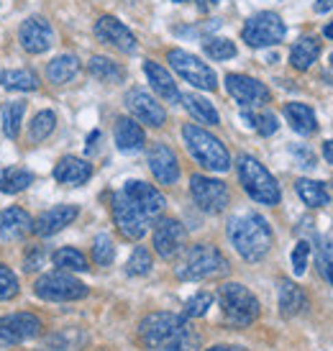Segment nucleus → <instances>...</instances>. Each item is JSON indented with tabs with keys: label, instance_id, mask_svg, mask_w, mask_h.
<instances>
[{
	"label": "nucleus",
	"instance_id": "nucleus-1",
	"mask_svg": "<svg viewBox=\"0 0 333 351\" xmlns=\"http://www.w3.org/2000/svg\"><path fill=\"white\" fill-rule=\"evenodd\" d=\"M138 339L149 351H193L200 336L193 331L185 315L151 313L138 323Z\"/></svg>",
	"mask_w": 333,
	"mask_h": 351
},
{
	"label": "nucleus",
	"instance_id": "nucleus-2",
	"mask_svg": "<svg viewBox=\"0 0 333 351\" xmlns=\"http://www.w3.org/2000/svg\"><path fill=\"white\" fill-rule=\"evenodd\" d=\"M228 239L246 262H259L272 249L275 234L262 215L254 210H246V213H238L228 221Z\"/></svg>",
	"mask_w": 333,
	"mask_h": 351
},
{
	"label": "nucleus",
	"instance_id": "nucleus-3",
	"mask_svg": "<svg viewBox=\"0 0 333 351\" xmlns=\"http://www.w3.org/2000/svg\"><path fill=\"white\" fill-rule=\"evenodd\" d=\"M182 138H185L187 152L195 156V162L208 172H228L231 169V154L223 147V141L216 138L210 131L195 123L182 126Z\"/></svg>",
	"mask_w": 333,
	"mask_h": 351
},
{
	"label": "nucleus",
	"instance_id": "nucleus-4",
	"mask_svg": "<svg viewBox=\"0 0 333 351\" xmlns=\"http://www.w3.org/2000/svg\"><path fill=\"white\" fill-rule=\"evenodd\" d=\"M177 277L185 282H195V280H208L216 274L228 272V262L213 244H195L185 249V256L177 264Z\"/></svg>",
	"mask_w": 333,
	"mask_h": 351
},
{
	"label": "nucleus",
	"instance_id": "nucleus-5",
	"mask_svg": "<svg viewBox=\"0 0 333 351\" xmlns=\"http://www.w3.org/2000/svg\"><path fill=\"white\" fill-rule=\"evenodd\" d=\"M218 302H221V311H223V321L231 328H246L259 318V300L244 285L225 282L218 290Z\"/></svg>",
	"mask_w": 333,
	"mask_h": 351
},
{
	"label": "nucleus",
	"instance_id": "nucleus-6",
	"mask_svg": "<svg viewBox=\"0 0 333 351\" xmlns=\"http://www.w3.org/2000/svg\"><path fill=\"white\" fill-rule=\"evenodd\" d=\"M236 169H238V180H241V185H244L251 200L262 205L280 203V185L256 156L241 154L236 162Z\"/></svg>",
	"mask_w": 333,
	"mask_h": 351
},
{
	"label": "nucleus",
	"instance_id": "nucleus-7",
	"mask_svg": "<svg viewBox=\"0 0 333 351\" xmlns=\"http://www.w3.org/2000/svg\"><path fill=\"white\" fill-rule=\"evenodd\" d=\"M34 293L47 302H72V300H82L88 295V287L79 282V280H75L69 272L57 269V272L41 274L39 280H36V285H34Z\"/></svg>",
	"mask_w": 333,
	"mask_h": 351
},
{
	"label": "nucleus",
	"instance_id": "nucleus-8",
	"mask_svg": "<svg viewBox=\"0 0 333 351\" xmlns=\"http://www.w3.org/2000/svg\"><path fill=\"white\" fill-rule=\"evenodd\" d=\"M110 213H113V221H116L118 231L126 236V239H131V241L144 239L149 231V226H151V218H149L123 190H118L116 195H113V200H110Z\"/></svg>",
	"mask_w": 333,
	"mask_h": 351
},
{
	"label": "nucleus",
	"instance_id": "nucleus-9",
	"mask_svg": "<svg viewBox=\"0 0 333 351\" xmlns=\"http://www.w3.org/2000/svg\"><path fill=\"white\" fill-rule=\"evenodd\" d=\"M284 34H287V26H284V21L277 16L275 10H262V13L251 16L244 23L241 39L249 47H254V49H262V47H275V44H280L284 39Z\"/></svg>",
	"mask_w": 333,
	"mask_h": 351
},
{
	"label": "nucleus",
	"instance_id": "nucleus-10",
	"mask_svg": "<svg viewBox=\"0 0 333 351\" xmlns=\"http://www.w3.org/2000/svg\"><path fill=\"white\" fill-rule=\"evenodd\" d=\"M166 62H169L177 75L185 80V82H190L193 88L208 90V93L218 88L216 72L208 67L203 59H197L195 54H190V51H185V49H169L166 51Z\"/></svg>",
	"mask_w": 333,
	"mask_h": 351
},
{
	"label": "nucleus",
	"instance_id": "nucleus-11",
	"mask_svg": "<svg viewBox=\"0 0 333 351\" xmlns=\"http://www.w3.org/2000/svg\"><path fill=\"white\" fill-rule=\"evenodd\" d=\"M190 195H193L195 205L203 213H223L228 208V200H231V193H228L225 182L206 175L190 177Z\"/></svg>",
	"mask_w": 333,
	"mask_h": 351
},
{
	"label": "nucleus",
	"instance_id": "nucleus-12",
	"mask_svg": "<svg viewBox=\"0 0 333 351\" xmlns=\"http://www.w3.org/2000/svg\"><path fill=\"white\" fill-rule=\"evenodd\" d=\"M41 328L44 323L34 313H8L0 318V346H18L29 339H36Z\"/></svg>",
	"mask_w": 333,
	"mask_h": 351
},
{
	"label": "nucleus",
	"instance_id": "nucleus-13",
	"mask_svg": "<svg viewBox=\"0 0 333 351\" xmlns=\"http://www.w3.org/2000/svg\"><path fill=\"white\" fill-rule=\"evenodd\" d=\"M151 241H154V252L162 256V259H175L185 252L187 244V234L182 223L175 221V218H159L154 223V234H151Z\"/></svg>",
	"mask_w": 333,
	"mask_h": 351
},
{
	"label": "nucleus",
	"instance_id": "nucleus-14",
	"mask_svg": "<svg viewBox=\"0 0 333 351\" xmlns=\"http://www.w3.org/2000/svg\"><path fill=\"white\" fill-rule=\"evenodd\" d=\"M225 90H228V95L236 103H241L244 108H259L272 100V93H269L264 82L249 77V75H228L225 77Z\"/></svg>",
	"mask_w": 333,
	"mask_h": 351
},
{
	"label": "nucleus",
	"instance_id": "nucleus-15",
	"mask_svg": "<svg viewBox=\"0 0 333 351\" xmlns=\"http://www.w3.org/2000/svg\"><path fill=\"white\" fill-rule=\"evenodd\" d=\"M95 36L100 41H106L110 47H116L118 51H123V54H134L138 49V41L134 36V31L128 29L126 23H121L118 19L113 16H100L95 21Z\"/></svg>",
	"mask_w": 333,
	"mask_h": 351
},
{
	"label": "nucleus",
	"instance_id": "nucleus-16",
	"mask_svg": "<svg viewBox=\"0 0 333 351\" xmlns=\"http://www.w3.org/2000/svg\"><path fill=\"white\" fill-rule=\"evenodd\" d=\"M126 108L131 110V116L141 121V123H147L151 128H162L166 121V113L162 103L151 98L149 93H144L141 88H134L126 93Z\"/></svg>",
	"mask_w": 333,
	"mask_h": 351
},
{
	"label": "nucleus",
	"instance_id": "nucleus-17",
	"mask_svg": "<svg viewBox=\"0 0 333 351\" xmlns=\"http://www.w3.org/2000/svg\"><path fill=\"white\" fill-rule=\"evenodd\" d=\"M18 41L29 54H44L54 44V31H51L49 21L34 16V19H26L21 23Z\"/></svg>",
	"mask_w": 333,
	"mask_h": 351
},
{
	"label": "nucleus",
	"instance_id": "nucleus-18",
	"mask_svg": "<svg viewBox=\"0 0 333 351\" xmlns=\"http://www.w3.org/2000/svg\"><path fill=\"white\" fill-rule=\"evenodd\" d=\"M147 162L159 185H175L177 180H180V162H177L175 152L166 144H162V141L149 149Z\"/></svg>",
	"mask_w": 333,
	"mask_h": 351
},
{
	"label": "nucleus",
	"instance_id": "nucleus-19",
	"mask_svg": "<svg viewBox=\"0 0 333 351\" xmlns=\"http://www.w3.org/2000/svg\"><path fill=\"white\" fill-rule=\"evenodd\" d=\"M123 193H126V195L131 197V200H134L151 221L162 215V210H164V205H166L164 195L159 193L157 187L149 185V182H141V180H131V182H126V185H123Z\"/></svg>",
	"mask_w": 333,
	"mask_h": 351
},
{
	"label": "nucleus",
	"instance_id": "nucleus-20",
	"mask_svg": "<svg viewBox=\"0 0 333 351\" xmlns=\"http://www.w3.org/2000/svg\"><path fill=\"white\" fill-rule=\"evenodd\" d=\"M79 215L77 205H54L51 210H44V213L34 221V234L47 239V236L59 234L62 228H67L75 218Z\"/></svg>",
	"mask_w": 333,
	"mask_h": 351
},
{
	"label": "nucleus",
	"instance_id": "nucleus-21",
	"mask_svg": "<svg viewBox=\"0 0 333 351\" xmlns=\"http://www.w3.org/2000/svg\"><path fill=\"white\" fill-rule=\"evenodd\" d=\"M34 231V221L23 208H5L0 210V241H21Z\"/></svg>",
	"mask_w": 333,
	"mask_h": 351
},
{
	"label": "nucleus",
	"instance_id": "nucleus-22",
	"mask_svg": "<svg viewBox=\"0 0 333 351\" xmlns=\"http://www.w3.org/2000/svg\"><path fill=\"white\" fill-rule=\"evenodd\" d=\"M90 177H92V165L79 156H62L54 167V180L62 185H85Z\"/></svg>",
	"mask_w": 333,
	"mask_h": 351
},
{
	"label": "nucleus",
	"instance_id": "nucleus-23",
	"mask_svg": "<svg viewBox=\"0 0 333 351\" xmlns=\"http://www.w3.org/2000/svg\"><path fill=\"white\" fill-rule=\"evenodd\" d=\"M147 144V134L144 128L138 126L136 118H118L116 121V147L123 152V154H134V152H141Z\"/></svg>",
	"mask_w": 333,
	"mask_h": 351
},
{
	"label": "nucleus",
	"instance_id": "nucleus-24",
	"mask_svg": "<svg viewBox=\"0 0 333 351\" xmlns=\"http://www.w3.org/2000/svg\"><path fill=\"white\" fill-rule=\"evenodd\" d=\"M144 72H147L149 82H151V88L157 93L162 100H169V103H177L180 100V90H177V82L175 77L166 72L159 62H144Z\"/></svg>",
	"mask_w": 333,
	"mask_h": 351
},
{
	"label": "nucleus",
	"instance_id": "nucleus-25",
	"mask_svg": "<svg viewBox=\"0 0 333 351\" xmlns=\"http://www.w3.org/2000/svg\"><path fill=\"white\" fill-rule=\"evenodd\" d=\"M284 118L293 126V131H297L300 136H310V134L318 131V121H315L313 108L305 106V103H287L284 106Z\"/></svg>",
	"mask_w": 333,
	"mask_h": 351
},
{
	"label": "nucleus",
	"instance_id": "nucleus-26",
	"mask_svg": "<svg viewBox=\"0 0 333 351\" xmlns=\"http://www.w3.org/2000/svg\"><path fill=\"white\" fill-rule=\"evenodd\" d=\"M180 100L185 103L187 113L195 118V121H200V123H206V126H218V123H221V116H218L216 106L208 98H203V95L187 93V95H180Z\"/></svg>",
	"mask_w": 333,
	"mask_h": 351
},
{
	"label": "nucleus",
	"instance_id": "nucleus-27",
	"mask_svg": "<svg viewBox=\"0 0 333 351\" xmlns=\"http://www.w3.org/2000/svg\"><path fill=\"white\" fill-rule=\"evenodd\" d=\"M308 308V298L305 293L290 280H282L280 282V313L284 318H293L297 313H303Z\"/></svg>",
	"mask_w": 333,
	"mask_h": 351
},
{
	"label": "nucleus",
	"instance_id": "nucleus-28",
	"mask_svg": "<svg viewBox=\"0 0 333 351\" xmlns=\"http://www.w3.org/2000/svg\"><path fill=\"white\" fill-rule=\"evenodd\" d=\"M321 54V41L315 39V36H303V39L297 41L290 51V64H293L297 72H305V69L313 67V62L318 59Z\"/></svg>",
	"mask_w": 333,
	"mask_h": 351
},
{
	"label": "nucleus",
	"instance_id": "nucleus-29",
	"mask_svg": "<svg viewBox=\"0 0 333 351\" xmlns=\"http://www.w3.org/2000/svg\"><path fill=\"white\" fill-rule=\"evenodd\" d=\"M34 182V172L23 169V167H5L0 169V193L5 195H18Z\"/></svg>",
	"mask_w": 333,
	"mask_h": 351
},
{
	"label": "nucleus",
	"instance_id": "nucleus-30",
	"mask_svg": "<svg viewBox=\"0 0 333 351\" xmlns=\"http://www.w3.org/2000/svg\"><path fill=\"white\" fill-rule=\"evenodd\" d=\"M79 72V62L75 54H62L47 64V80L54 85H67L69 80Z\"/></svg>",
	"mask_w": 333,
	"mask_h": 351
},
{
	"label": "nucleus",
	"instance_id": "nucleus-31",
	"mask_svg": "<svg viewBox=\"0 0 333 351\" xmlns=\"http://www.w3.org/2000/svg\"><path fill=\"white\" fill-rule=\"evenodd\" d=\"M295 190H297V195L303 200L308 208H325V205L331 203V195H328V190H325L323 182H318V180H297L295 182Z\"/></svg>",
	"mask_w": 333,
	"mask_h": 351
},
{
	"label": "nucleus",
	"instance_id": "nucleus-32",
	"mask_svg": "<svg viewBox=\"0 0 333 351\" xmlns=\"http://www.w3.org/2000/svg\"><path fill=\"white\" fill-rule=\"evenodd\" d=\"M88 72L100 82H123L126 77V69L108 57H90Z\"/></svg>",
	"mask_w": 333,
	"mask_h": 351
},
{
	"label": "nucleus",
	"instance_id": "nucleus-33",
	"mask_svg": "<svg viewBox=\"0 0 333 351\" xmlns=\"http://www.w3.org/2000/svg\"><path fill=\"white\" fill-rule=\"evenodd\" d=\"M0 85L8 90H21V93H31L39 88V77L31 69H8L0 75Z\"/></svg>",
	"mask_w": 333,
	"mask_h": 351
},
{
	"label": "nucleus",
	"instance_id": "nucleus-34",
	"mask_svg": "<svg viewBox=\"0 0 333 351\" xmlns=\"http://www.w3.org/2000/svg\"><path fill=\"white\" fill-rule=\"evenodd\" d=\"M54 128H57V116H54V110H39L36 116L31 118L29 144H41L44 138L51 136Z\"/></svg>",
	"mask_w": 333,
	"mask_h": 351
},
{
	"label": "nucleus",
	"instance_id": "nucleus-35",
	"mask_svg": "<svg viewBox=\"0 0 333 351\" xmlns=\"http://www.w3.org/2000/svg\"><path fill=\"white\" fill-rule=\"evenodd\" d=\"M51 262L57 264L59 269L64 272H88V259L85 254L72 249V246H64V249H57L51 254Z\"/></svg>",
	"mask_w": 333,
	"mask_h": 351
},
{
	"label": "nucleus",
	"instance_id": "nucleus-36",
	"mask_svg": "<svg viewBox=\"0 0 333 351\" xmlns=\"http://www.w3.org/2000/svg\"><path fill=\"white\" fill-rule=\"evenodd\" d=\"M23 113H26V100H10V103L3 106V131H5V136H8L10 141L18 138Z\"/></svg>",
	"mask_w": 333,
	"mask_h": 351
},
{
	"label": "nucleus",
	"instance_id": "nucleus-37",
	"mask_svg": "<svg viewBox=\"0 0 333 351\" xmlns=\"http://www.w3.org/2000/svg\"><path fill=\"white\" fill-rule=\"evenodd\" d=\"M116 259V246H113V239L108 234H98L95 241H92V262L100 264V267H110Z\"/></svg>",
	"mask_w": 333,
	"mask_h": 351
},
{
	"label": "nucleus",
	"instance_id": "nucleus-38",
	"mask_svg": "<svg viewBox=\"0 0 333 351\" xmlns=\"http://www.w3.org/2000/svg\"><path fill=\"white\" fill-rule=\"evenodd\" d=\"M203 49L210 59L216 62H225V59H234L236 57V44L228 39H221V36H213V39H206Z\"/></svg>",
	"mask_w": 333,
	"mask_h": 351
},
{
	"label": "nucleus",
	"instance_id": "nucleus-39",
	"mask_svg": "<svg viewBox=\"0 0 333 351\" xmlns=\"http://www.w3.org/2000/svg\"><path fill=\"white\" fill-rule=\"evenodd\" d=\"M244 121H249V126L256 128V134H259V136H272L277 128H280V123H277V116H275V113H269V110H264V113H256V116H251V113H244Z\"/></svg>",
	"mask_w": 333,
	"mask_h": 351
},
{
	"label": "nucleus",
	"instance_id": "nucleus-40",
	"mask_svg": "<svg viewBox=\"0 0 333 351\" xmlns=\"http://www.w3.org/2000/svg\"><path fill=\"white\" fill-rule=\"evenodd\" d=\"M149 269H151V254H149L147 246H136L126 264V272L134 274V277H141V274H149Z\"/></svg>",
	"mask_w": 333,
	"mask_h": 351
},
{
	"label": "nucleus",
	"instance_id": "nucleus-41",
	"mask_svg": "<svg viewBox=\"0 0 333 351\" xmlns=\"http://www.w3.org/2000/svg\"><path fill=\"white\" fill-rule=\"evenodd\" d=\"M18 295V277L10 272L5 264H0V302Z\"/></svg>",
	"mask_w": 333,
	"mask_h": 351
},
{
	"label": "nucleus",
	"instance_id": "nucleus-42",
	"mask_svg": "<svg viewBox=\"0 0 333 351\" xmlns=\"http://www.w3.org/2000/svg\"><path fill=\"white\" fill-rule=\"evenodd\" d=\"M210 305H213V295L197 293L195 298H190L185 302V318H200V315H206Z\"/></svg>",
	"mask_w": 333,
	"mask_h": 351
},
{
	"label": "nucleus",
	"instance_id": "nucleus-43",
	"mask_svg": "<svg viewBox=\"0 0 333 351\" xmlns=\"http://www.w3.org/2000/svg\"><path fill=\"white\" fill-rule=\"evenodd\" d=\"M308 259H310V244L308 241H297L293 249V272L303 277L308 269Z\"/></svg>",
	"mask_w": 333,
	"mask_h": 351
},
{
	"label": "nucleus",
	"instance_id": "nucleus-44",
	"mask_svg": "<svg viewBox=\"0 0 333 351\" xmlns=\"http://www.w3.org/2000/svg\"><path fill=\"white\" fill-rule=\"evenodd\" d=\"M44 262H47V252L39 244L29 246V252L23 254V269L26 272H39L41 267H44Z\"/></svg>",
	"mask_w": 333,
	"mask_h": 351
},
{
	"label": "nucleus",
	"instance_id": "nucleus-45",
	"mask_svg": "<svg viewBox=\"0 0 333 351\" xmlns=\"http://www.w3.org/2000/svg\"><path fill=\"white\" fill-rule=\"evenodd\" d=\"M321 272L325 274V280H328V282H331V287H333V259H331V262H325L323 256H321Z\"/></svg>",
	"mask_w": 333,
	"mask_h": 351
},
{
	"label": "nucleus",
	"instance_id": "nucleus-46",
	"mask_svg": "<svg viewBox=\"0 0 333 351\" xmlns=\"http://www.w3.org/2000/svg\"><path fill=\"white\" fill-rule=\"evenodd\" d=\"M333 8V0H318L315 3V13H328Z\"/></svg>",
	"mask_w": 333,
	"mask_h": 351
},
{
	"label": "nucleus",
	"instance_id": "nucleus-47",
	"mask_svg": "<svg viewBox=\"0 0 333 351\" xmlns=\"http://www.w3.org/2000/svg\"><path fill=\"white\" fill-rule=\"evenodd\" d=\"M323 156H325V162H328V165H333V138L323 144Z\"/></svg>",
	"mask_w": 333,
	"mask_h": 351
},
{
	"label": "nucleus",
	"instance_id": "nucleus-48",
	"mask_svg": "<svg viewBox=\"0 0 333 351\" xmlns=\"http://www.w3.org/2000/svg\"><path fill=\"white\" fill-rule=\"evenodd\" d=\"M208 351H246L241 346H228V343H218V346H210Z\"/></svg>",
	"mask_w": 333,
	"mask_h": 351
},
{
	"label": "nucleus",
	"instance_id": "nucleus-49",
	"mask_svg": "<svg viewBox=\"0 0 333 351\" xmlns=\"http://www.w3.org/2000/svg\"><path fill=\"white\" fill-rule=\"evenodd\" d=\"M100 138V131H92L88 136V152H92V147H95V141Z\"/></svg>",
	"mask_w": 333,
	"mask_h": 351
},
{
	"label": "nucleus",
	"instance_id": "nucleus-50",
	"mask_svg": "<svg viewBox=\"0 0 333 351\" xmlns=\"http://www.w3.org/2000/svg\"><path fill=\"white\" fill-rule=\"evenodd\" d=\"M197 5H200V10H208L213 8V5H218V0H197Z\"/></svg>",
	"mask_w": 333,
	"mask_h": 351
},
{
	"label": "nucleus",
	"instance_id": "nucleus-51",
	"mask_svg": "<svg viewBox=\"0 0 333 351\" xmlns=\"http://www.w3.org/2000/svg\"><path fill=\"white\" fill-rule=\"evenodd\" d=\"M323 34H325V39H333V23H328V26H325Z\"/></svg>",
	"mask_w": 333,
	"mask_h": 351
},
{
	"label": "nucleus",
	"instance_id": "nucleus-52",
	"mask_svg": "<svg viewBox=\"0 0 333 351\" xmlns=\"http://www.w3.org/2000/svg\"><path fill=\"white\" fill-rule=\"evenodd\" d=\"M175 3H185V0H175Z\"/></svg>",
	"mask_w": 333,
	"mask_h": 351
},
{
	"label": "nucleus",
	"instance_id": "nucleus-53",
	"mask_svg": "<svg viewBox=\"0 0 333 351\" xmlns=\"http://www.w3.org/2000/svg\"><path fill=\"white\" fill-rule=\"evenodd\" d=\"M331 62H333V54H331Z\"/></svg>",
	"mask_w": 333,
	"mask_h": 351
}]
</instances>
